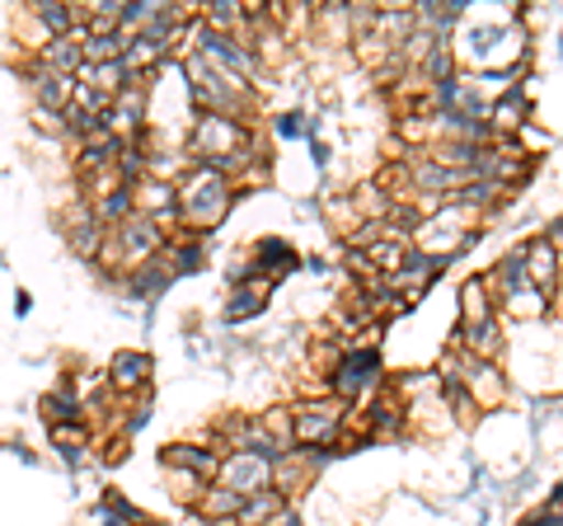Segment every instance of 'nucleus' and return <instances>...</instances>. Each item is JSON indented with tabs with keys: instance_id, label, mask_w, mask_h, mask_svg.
Masks as SVG:
<instances>
[{
	"instance_id": "1",
	"label": "nucleus",
	"mask_w": 563,
	"mask_h": 526,
	"mask_svg": "<svg viewBox=\"0 0 563 526\" xmlns=\"http://www.w3.org/2000/svg\"><path fill=\"white\" fill-rule=\"evenodd\" d=\"M174 193H179V221L192 235H211L231 217V207L240 198V188L211 165H188L179 179H174Z\"/></svg>"
},
{
	"instance_id": "2",
	"label": "nucleus",
	"mask_w": 563,
	"mask_h": 526,
	"mask_svg": "<svg viewBox=\"0 0 563 526\" xmlns=\"http://www.w3.org/2000/svg\"><path fill=\"white\" fill-rule=\"evenodd\" d=\"M324 391L339 399L347 409H362L372 395L385 391V362H380V348H362V343H343V358L333 362V372L324 381Z\"/></svg>"
},
{
	"instance_id": "3",
	"label": "nucleus",
	"mask_w": 563,
	"mask_h": 526,
	"mask_svg": "<svg viewBox=\"0 0 563 526\" xmlns=\"http://www.w3.org/2000/svg\"><path fill=\"white\" fill-rule=\"evenodd\" d=\"M291 442L301 451L314 447H343L347 442V405L333 395H310L291 405Z\"/></svg>"
},
{
	"instance_id": "4",
	"label": "nucleus",
	"mask_w": 563,
	"mask_h": 526,
	"mask_svg": "<svg viewBox=\"0 0 563 526\" xmlns=\"http://www.w3.org/2000/svg\"><path fill=\"white\" fill-rule=\"evenodd\" d=\"M151 376H155V362H151L146 348H118L109 372H103V385H109V395L132 399V395L151 391Z\"/></svg>"
},
{
	"instance_id": "5",
	"label": "nucleus",
	"mask_w": 563,
	"mask_h": 526,
	"mask_svg": "<svg viewBox=\"0 0 563 526\" xmlns=\"http://www.w3.org/2000/svg\"><path fill=\"white\" fill-rule=\"evenodd\" d=\"M217 484H225L240 498H254V494H263V489H273V461L250 456V451H225Z\"/></svg>"
},
{
	"instance_id": "6",
	"label": "nucleus",
	"mask_w": 563,
	"mask_h": 526,
	"mask_svg": "<svg viewBox=\"0 0 563 526\" xmlns=\"http://www.w3.org/2000/svg\"><path fill=\"white\" fill-rule=\"evenodd\" d=\"M250 269H254V277H263V283H282V277H291V273H301V254H296V244L291 240H282V235H258L254 244H250Z\"/></svg>"
},
{
	"instance_id": "7",
	"label": "nucleus",
	"mask_w": 563,
	"mask_h": 526,
	"mask_svg": "<svg viewBox=\"0 0 563 526\" xmlns=\"http://www.w3.org/2000/svg\"><path fill=\"white\" fill-rule=\"evenodd\" d=\"M221 447L211 442H188V437H179V442H165V451H161V461H165V470H188V475H198V480H207V484H217V475H221Z\"/></svg>"
},
{
	"instance_id": "8",
	"label": "nucleus",
	"mask_w": 563,
	"mask_h": 526,
	"mask_svg": "<svg viewBox=\"0 0 563 526\" xmlns=\"http://www.w3.org/2000/svg\"><path fill=\"white\" fill-rule=\"evenodd\" d=\"M29 76V95H33V109H47V113H66L70 99H76V76H62V72H47V66H38L29 57L24 66Z\"/></svg>"
},
{
	"instance_id": "9",
	"label": "nucleus",
	"mask_w": 563,
	"mask_h": 526,
	"mask_svg": "<svg viewBox=\"0 0 563 526\" xmlns=\"http://www.w3.org/2000/svg\"><path fill=\"white\" fill-rule=\"evenodd\" d=\"M521 254H526V283L554 302V292H559V250L544 235H526Z\"/></svg>"
},
{
	"instance_id": "10",
	"label": "nucleus",
	"mask_w": 563,
	"mask_h": 526,
	"mask_svg": "<svg viewBox=\"0 0 563 526\" xmlns=\"http://www.w3.org/2000/svg\"><path fill=\"white\" fill-rule=\"evenodd\" d=\"M169 283H174V273H169L165 254H161V259H151V263H141V269H132V273H122V277H118V287L128 292L132 302H141V306L161 302V296L169 292Z\"/></svg>"
},
{
	"instance_id": "11",
	"label": "nucleus",
	"mask_w": 563,
	"mask_h": 526,
	"mask_svg": "<svg viewBox=\"0 0 563 526\" xmlns=\"http://www.w3.org/2000/svg\"><path fill=\"white\" fill-rule=\"evenodd\" d=\"M207 235H192V231H179V235H169L165 244V263H169V273L174 277H192V273H202L207 269Z\"/></svg>"
},
{
	"instance_id": "12",
	"label": "nucleus",
	"mask_w": 563,
	"mask_h": 526,
	"mask_svg": "<svg viewBox=\"0 0 563 526\" xmlns=\"http://www.w3.org/2000/svg\"><path fill=\"white\" fill-rule=\"evenodd\" d=\"M273 302V283H263V277H250V283L231 287V296H225V320L240 325V320H258L263 310H268Z\"/></svg>"
},
{
	"instance_id": "13",
	"label": "nucleus",
	"mask_w": 563,
	"mask_h": 526,
	"mask_svg": "<svg viewBox=\"0 0 563 526\" xmlns=\"http://www.w3.org/2000/svg\"><path fill=\"white\" fill-rule=\"evenodd\" d=\"M118 151H122V142H118L109 128L95 132L90 142H80V146H76V174H80V179H90V174L113 169V165H118Z\"/></svg>"
},
{
	"instance_id": "14",
	"label": "nucleus",
	"mask_w": 563,
	"mask_h": 526,
	"mask_svg": "<svg viewBox=\"0 0 563 526\" xmlns=\"http://www.w3.org/2000/svg\"><path fill=\"white\" fill-rule=\"evenodd\" d=\"M24 14L29 24H38L43 39H70L76 33V6H66V0H33Z\"/></svg>"
},
{
	"instance_id": "15",
	"label": "nucleus",
	"mask_w": 563,
	"mask_h": 526,
	"mask_svg": "<svg viewBox=\"0 0 563 526\" xmlns=\"http://www.w3.org/2000/svg\"><path fill=\"white\" fill-rule=\"evenodd\" d=\"M33 62L47 66V72H62V76H80V33H70V39H47L38 52H33Z\"/></svg>"
},
{
	"instance_id": "16",
	"label": "nucleus",
	"mask_w": 563,
	"mask_h": 526,
	"mask_svg": "<svg viewBox=\"0 0 563 526\" xmlns=\"http://www.w3.org/2000/svg\"><path fill=\"white\" fill-rule=\"evenodd\" d=\"M76 80H80V85H90V90L103 95V99H118L136 76L128 72V62H103V66H80V76H76Z\"/></svg>"
},
{
	"instance_id": "17",
	"label": "nucleus",
	"mask_w": 563,
	"mask_h": 526,
	"mask_svg": "<svg viewBox=\"0 0 563 526\" xmlns=\"http://www.w3.org/2000/svg\"><path fill=\"white\" fill-rule=\"evenodd\" d=\"M550 310H554V302H550L544 292H536L531 283L517 287L512 296H503V302H498V315H503V320H544Z\"/></svg>"
},
{
	"instance_id": "18",
	"label": "nucleus",
	"mask_w": 563,
	"mask_h": 526,
	"mask_svg": "<svg viewBox=\"0 0 563 526\" xmlns=\"http://www.w3.org/2000/svg\"><path fill=\"white\" fill-rule=\"evenodd\" d=\"M43 418H47V428H57V424H85L80 395L70 391L66 381H57V385H52V391L43 395Z\"/></svg>"
},
{
	"instance_id": "19",
	"label": "nucleus",
	"mask_w": 563,
	"mask_h": 526,
	"mask_svg": "<svg viewBox=\"0 0 563 526\" xmlns=\"http://www.w3.org/2000/svg\"><path fill=\"white\" fill-rule=\"evenodd\" d=\"M493 315H498V302H493L484 273H474L461 287V325H484V320H493Z\"/></svg>"
},
{
	"instance_id": "20",
	"label": "nucleus",
	"mask_w": 563,
	"mask_h": 526,
	"mask_svg": "<svg viewBox=\"0 0 563 526\" xmlns=\"http://www.w3.org/2000/svg\"><path fill=\"white\" fill-rule=\"evenodd\" d=\"M141 507L132 503V498H122V494H113V489H103V498H99V507L85 522L90 526H141Z\"/></svg>"
},
{
	"instance_id": "21",
	"label": "nucleus",
	"mask_w": 563,
	"mask_h": 526,
	"mask_svg": "<svg viewBox=\"0 0 563 526\" xmlns=\"http://www.w3.org/2000/svg\"><path fill=\"white\" fill-rule=\"evenodd\" d=\"M198 20L211 29V33H244L250 29V6H240V0H217V6H207L198 10Z\"/></svg>"
},
{
	"instance_id": "22",
	"label": "nucleus",
	"mask_w": 563,
	"mask_h": 526,
	"mask_svg": "<svg viewBox=\"0 0 563 526\" xmlns=\"http://www.w3.org/2000/svg\"><path fill=\"white\" fill-rule=\"evenodd\" d=\"M90 212H95V221L103 226V231H118V226L132 217V188L118 184L113 193H103V198L90 202Z\"/></svg>"
},
{
	"instance_id": "23",
	"label": "nucleus",
	"mask_w": 563,
	"mask_h": 526,
	"mask_svg": "<svg viewBox=\"0 0 563 526\" xmlns=\"http://www.w3.org/2000/svg\"><path fill=\"white\" fill-rule=\"evenodd\" d=\"M282 507H287V498L277 494V489H263V494H254V498H244V507H240V522L235 526H268Z\"/></svg>"
},
{
	"instance_id": "24",
	"label": "nucleus",
	"mask_w": 563,
	"mask_h": 526,
	"mask_svg": "<svg viewBox=\"0 0 563 526\" xmlns=\"http://www.w3.org/2000/svg\"><path fill=\"white\" fill-rule=\"evenodd\" d=\"M165 489L174 494V503L179 507H198L202 503V494H207V480H198V475H188V470H165Z\"/></svg>"
},
{
	"instance_id": "25",
	"label": "nucleus",
	"mask_w": 563,
	"mask_h": 526,
	"mask_svg": "<svg viewBox=\"0 0 563 526\" xmlns=\"http://www.w3.org/2000/svg\"><path fill=\"white\" fill-rule=\"evenodd\" d=\"M273 136H277V142H301V136H306V113H296V109L277 113L273 118Z\"/></svg>"
},
{
	"instance_id": "26",
	"label": "nucleus",
	"mask_w": 563,
	"mask_h": 526,
	"mask_svg": "<svg viewBox=\"0 0 563 526\" xmlns=\"http://www.w3.org/2000/svg\"><path fill=\"white\" fill-rule=\"evenodd\" d=\"M268 526H306L301 517H296V503H287V507H282V513L268 522Z\"/></svg>"
},
{
	"instance_id": "27",
	"label": "nucleus",
	"mask_w": 563,
	"mask_h": 526,
	"mask_svg": "<svg viewBox=\"0 0 563 526\" xmlns=\"http://www.w3.org/2000/svg\"><path fill=\"white\" fill-rule=\"evenodd\" d=\"M310 151H314V165H320V169H329V161H333L329 142H320V136H314V142H310Z\"/></svg>"
},
{
	"instance_id": "28",
	"label": "nucleus",
	"mask_w": 563,
	"mask_h": 526,
	"mask_svg": "<svg viewBox=\"0 0 563 526\" xmlns=\"http://www.w3.org/2000/svg\"><path fill=\"white\" fill-rule=\"evenodd\" d=\"M33 310V296L29 292H14V315H29Z\"/></svg>"
},
{
	"instance_id": "29",
	"label": "nucleus",
	"mask_w": 563,
	"mask_h": 526,
	"mask_svg": "<svg viewBox=\"0 0 563 526\" xmlns=\"http://www.w3.org/2000/svg\"><path fill=\"white\" fill-rule=\"evenodd\" d=\"M141 526H169V522H161V517H141Z\"/></svg>"
}]
</instances>
